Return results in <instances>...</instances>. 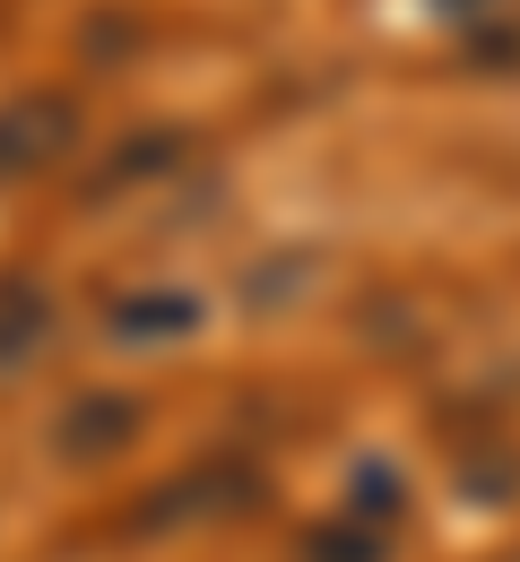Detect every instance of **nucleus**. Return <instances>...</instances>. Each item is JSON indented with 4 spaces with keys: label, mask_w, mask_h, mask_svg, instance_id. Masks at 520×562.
<instances>
[{
    "label": "nucleus",
    "mask_w": 520,
    "mask_h": 562,
    "mask_svg": "<svg viewBox=\"0 0 520 562\" xmlns=\"http://www.w3.org/2000/svg\"><path fill=\"white\" fill-rule=\"evenodd\" d=\"M347 519L373 528V537H390V528L408 519V476H399L390 459H365V468L347 476Z\"/></svg>",
    "instance_id": "6"
},
{
    "label": "nucleus",
    "mask_w": 520,
    "mask_h": 562,
    "mask_svg": "<svg viewBox=\"0 0 520 562\" xmlns=\"http://www.w3.org/2000/svg\"><path fill=\"white\" fill-rule=\"evenodd\" d=\"M209 321V303L191 294V285H140V294H113L104 303V329L122 338V347H174V338H191Z\"/></svg>",
    "instance_id": "4"
},
{
    "label": "nucleus",
    "mask_w": 520,
    "mask_h": 562,
    "mask_svg": "<svg viewBox=\"0 0 520 562\" xmlns=\"http://www.w3.org/2000/svg\"><path fill=\"white\" fill-rule=\"evenodd\" d=\"M252 493H261L252 468H191V476H174L140 502V528L156 537V528H182V519H234V510H252Z\"/></svg>",
    "instance_id": "3"
},
{
    "label": "nucleus",
    "mask_w": 520,
    "mask_h": 562,
    "mask_svg": "<svg viewBox=\"0 0 520 562\" xmlns=\"http://www.w3.org/2000/svg\"><path fill=\"white\" fill-rule=\"evenodd\" d=\"M303 562H381L390 554V537H373V528H356L347 510L339 519H321V528H303V546H296Z\"/></svg>",
    "instance_id": "8"
},
{
    "label": "nucleus",
    "mask_w": 520,
    "mask_h": 562,
    "mask_svg": "<svg viewBox=\"0 0 520 562\" xmlns=\"http://www.w3.org/2000/svg\"><path fill=\"white\" fill-rule=\"evenodd\" d=\"M504 562H520V554H504Z\"/></svg>",
    "instance_id": "10"
},
{
    "label": "nucleus",
    "mask_w": 520,
    "mask_h": 562,
    "mask_svg": "<svg viewBox=\"0 0 520 562\" xmlns=\"http://www.w3.org/2000/svg\"><path fill=\"white\" fill-rule=\"evenodd\" d=\"M44 347H53V294L26 269H9L0 278V372H26Z\"/></svg>",
    "instance_id": "5"
},
{
    "label": "nucleus",
    "mask_w": 520,
    "mask_h": 562,
    "mask_svg": "<svg viewBox=\"0 0 520 562\" xmlns=\"http://www.w3.org/2000/svg\"><path fill=\"white\" fill-rule=\"evenodd\" d=\"M165 165H182V131H148V139H122V156L96 173V191H122V182H156Z\"/></svg>",
    "instance_id": "7"
},
{
    "label": "nucleus",
    "mask_w": 520,
    "mask_h": 562,
    "mask_svg": "<svg viewBox=\"0 0 520 562\" xmlns=\"http://www.w3.org/2000/svg\"><path fill=\"white\" fill-rule=\"evenodd\" d=\"M477 9H486V18H504V0H451V18H477Z\"/></svg>",
    "instance_id": "9"
},
{
    "label": "nucleus",
    "mask_w": 520,
    "mask_h": 562,
    "mask_svg": "<svg viewBox=\"0 0 520 562\" xmlns=\"http://www.w3.org/2000/svg\"><path fill=\"white\" fill-rule=\"evenodd\" d=\"M70 147H78V95H62V87L9 95V104H0V191L53 173Z\"/></svg>",
    "instance_id": "1"
},
{
    "label": "nucleus",
    "mask_w": 520,
    "mask_h": 562,
    "mask_svg": "<svg viewBox=\"0 0 520 562\" xmlns=\"http://www.w3.org/2000/svg\"><path fill=\"white\" fill-rule=\"evenodd\" d=\"M140 424H148V407H140L131 390H87V398H70V407H62L53 450H62L70 468H104V459H122V450L140 441Z\"/></svg>",
    "instance_id": "2"
}]
</instances>
